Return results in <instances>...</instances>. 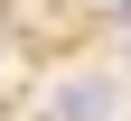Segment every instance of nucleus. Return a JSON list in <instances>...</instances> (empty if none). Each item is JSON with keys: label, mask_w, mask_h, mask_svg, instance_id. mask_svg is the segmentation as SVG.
I'll return each mask as SVG.
<instances>
[{"label": "nucleus", "mask_w": 131, "mask_h": 121, "mask_svg": "<svg viewBox=\"0 0 131 121\" xmlns=\"http://www.w3.org/2000/svg\"><path fill=\"white\" fill-rule=\"evenodd\" d=\"M112 112H122V93H112L103 75H75V84L47 93V121H112Z\"/></svg>", "instance_id": "nucleus-1"}, {"label": "nucleus", "mask_w": 131, "mask_h": 121, "mask_svg": "<svg viewBox=\"0 0 131 121\" xmlns=\"http://www.w3.org/2000/svg\"><path fill=\"white\" fill-rule=\"evenodd\" d=\"M122 19H131V0H122Z\"/></svg>", "instance_id": "nucleus-2"}]
</instances>
